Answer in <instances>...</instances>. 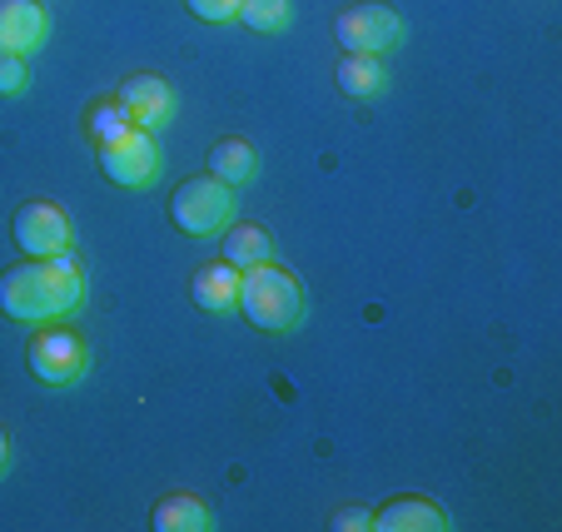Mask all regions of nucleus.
I'll use <instances>...</instances> for the list:
<instances>
[{
  "instance_id": "19",
  "label": "nucleus",
  "mask_w": 562,
  "mask_h": 532,
  "mask_svg": "<svg viewBox=\"0 0 562 532\" xmlns=\"http://www.w3.org/2000/svg\"><path fill=\"white\" fill-rule=\"evenodd\" d=\"M184 11L194 15V21H210V25H224L239 15V0H184Z\"/></svg>"
},
{
  "instance_id": "11",
  "label": "nucleus",
  "mask_w": 562,
  "mask_h": 532,
  "mask_svg": "<svg viewBox=\"0 0 562 532\" xmlns=\"http://www.w3.org/2000/svg\"><path fill=\"white\" fill-rule=\"evenodd\" d=\"M190 294L204 314H234L239 309V269L224 264V259H210V264L194 269Z\"/></svg>"
},
{
  "instance_id": "20",
  "label": "nucleus",
  "mask_w": 562,
  "mask_h": 532,
  "mask_svg": "<svg viewBox=\"0 0 562 532\" xmlns=\"http://www.w3.org/2000/svg\"><path fill=\"white\" fill-rule=\"evenodd\" d=\"M329 528H334V532H359V528H373V512H369V508H344L339 518L329 522Z\"/></svg>"
},
{
  "instance_id": "12",
  "label": "nucleus",
  "mask_w": 562,
  "mask_h": 532,
  "mask_svg": "<svg viewBox=\"0 0 562 532\" xmlns=\"http://www.w3.org/2000/svg\"><path fill=\"white\" fill-rule=\"evenodd\" d=\"M149 528H155V532H210L214 528V512H210V502L194 498V493H170V498L155 502Z\"/></svg>"
},
{
  "instance_id": "10",
  "label": "nucleus",
  "mask_w": 562,
  "mask_h": 532,
  "mask_svg": "<svg viewBox=\"0 0 562 532\" xmlns=\"http://www.w3.org/2000/svg\"><path fill=\"white\" fill-rule=\"evenodd\" d=\"M373 528L379 532H448L453 518L428 498H393L373 512Z\"/></svg>"
},
{
  "instance_id": "6",
  "label": "nucleus",
  "mask_w": 562,
  "mask_h": 532,
  "mask_svg": "<svg viewBox=\"0 0 562 532\" xmlns=\"http://www.w3.org/2000/svg\"><path fill=\"white\" fill-rule=\"evenodd\" d=\"M11 239L25 259H55V254H70V214L60 210L55 200H25L11 219Z\"/></svg>"
},
{
  "instance_id": "5",
  "label": "nucleus",
  "mask_w": 562,
  "mask_h": 532,
  "mask_svg": "<svg viewBox=\"0 0 562 532\" xmlns=\"http://www.w3.org/2000/svg\"><path fill=\"white\" fill-rule=\"evenodd\" d=\"M25 369H31L35 384H50V388H65L75 378H86L90 369V349L86 339L65 324H41L35 339L25 343Z\"/></svg>"
},
{
  "instance_id": "3",
  "label": "nucleus",
  "mask_w": 562,
  "mask_h": 532,
  "mask_svg": "<svg viewBox=\"0 0 562 532\" xmlns=\"http://www.w3.org/2000/svg\"><path fill=\"white\" fill-rule=\"evenodd\" d=\"M170 219L194 239L224 235L229 219H234V190L224 180H214L210 170L190 174V180H180L175 184V194H170Z\"/></svg>"
},
{
  "instance_id": "1",
  "label": "nucleus",
  "mask_w": 562,
  "mask_h": 532,
  "mask_svg": "<svg viewBox=\"0 0 562 532\" xmlns=\"http://www.w3.org/2000/svg\"><path fill=\"white\" fill-rule=\"evenodd\" d=\"M80 298H86V269L70 254L21 259V264L0 269V314L15 324L65 319L80 309Z\"/></svg>"
},
{
  "instance_id": "13",
  "label": "nucleus",
  "mask_w": 562,
  "mask_h": 532,
  "mask_svg": "<svg viewBox=\"0 0 562 532\" xmlns=\"http://www.w3.org/2000/svg\"><path fill=\"white\" fill-rule=\"evenodd\" d=\"M210 174L214 180H224L229 190H245V184L259 174V149L249 145V139H239V135L220 139V145L210 149Z\"/></svg>"
},
{
  "instance_id": "2",
  "label": "nucleus",
  "mask_w": 562,
  "mask_h": 532,
  "mask_svg": "<svg viewBox=\"0 0 562 532\" xmlns=\"http://www.w3.org/2000/svg\"><path fill=\"white\" fill-rule=\"evenodd\" d=\"M245 324H255L259 333H294L304 319V288L284 264L265 259L255 269H239V309Z\"/></svg>"
},
{
  "instance_id": "18",
  "label": "nucleus",
  "mask_w": 562,
  "mask_h": 532,
  "mask_svg": "<svg viewBox=\"0 0 562 532\" xmlns=\"http://www.w3.org/2000/svg\"><path fill=\"white\" fill-rule=\"evenodd\" d=\"M25 86H31L25 55H5V50H0V95H21Z\"/></svg>"
},
{
  "instance_id": "8",
  "label": "nucleus",
  "mask_w": 562,
  "mask_h": 532,
  "mask_svg": "<svg viewBox=\"0 0 562 532\" xmlns=\"http://www.w3.org/2000/svg\"><path fill=\"white\" fill-rule=\"evenodd\" d=\"M115 95L135 129H165L175 120V90L165 75H130Z\"/></svg>"
},
{
  "instance_id": "4",
  "label": "nucleus",
  "mask_w": 562,
  "mask_h": 532,
  "mask_svg": "<svg viewBox=\"0 0 562 532\" xmlns=\"http://www.w3.org/2000/svg\"><path fill=\"white\" fill-rule=\"evenodd\" d=\"M334 41L344 55H389L404 45V15L383 0H353L334 15Z\"/></svg>"
},
{
  "instance_id": "9",
  "label": "nucleus",
  "mask_w": 562,
  "mask_h": 532,
  "mask_svg": "<svg viewBox=\"0 0 562 532\" xmlns=\"http://www.w3.org/2000/svg\"><path fill=\"white\" fill-rule=\"evenodd\" d=\"M50 35V15L41 0H0V50L5 55H31Z\"/></svg>"
},
{
  "instance_id": "21",
  "label": "nucleus",
  "mask_w": 562,
  "mask_h": 532,
  "mask_svg": "<svg viewBox=\"0 0 562 532\" xmlns=\"http://www.w3.org/2000/svg\"><path fill=\"white\" fill-rule=\"evenodd\" d=\"M11 459H15V448H11V428H0V478H5Z\"/></svg>"
},
{
  "instance_id": "15",
  "label": "nucleus",
  "mask_w": 562,
  "mask_h": 532,
  "mask_svg": "<svg viewBox=\"0 0 562 532\" xmlns=\"http://www.w3.org/2000/svg\"><path fill=\"white\" fill-rule=\"evenodd\" d=\"M274 254V239H269V229L265 224H229L224 229V249H220V259L224 264H234V269H255V264H265V259Z\"/></svg>"
},
{
  "instance_id": "7",
  "label": "nucleus",
  "mask_w": 562,
  "mask_h": 532,
  "mask_svg": "<svg viewBox=\"0 0 562 532\" xmlns=\"http://www.w3.org/2000/svg\"><path fill=\"white\" fill-rule=\"evenodd\" d=\"M100 155V174H105L115 190H149L159 174V149L149 139V129H125L120 139L95 149Z\"/></svg>"
},
{
  "instance_id": "17",
  "label": "nucleus",
  "mask_w": 562,
  "mask_h": 532,
  "mask_svg": "<svg viewBox=\"0 0 562 532\" xmlns=\"http://www.w3.org/2000/svg\"><path fill=\"white\" fill-rule=\"evenodd\" d=\"M234 21L259 35H279L294 21V0H239V15H234Z\"/></svg>"
},
{
  "instance_id": "14",
  "label": "nucleus",
  "mask_w": 562,
  "mask_h": 532,
  "mask_svg": "<svg viewBox=\"0 0 562 532\" xmlns=\"http://www.w3.org/2000/svg\"><path fill=\"white\" fill-rule=\"evenodd\" d=\"M339 90L349 100H379L389 90V70H383V55H344L339 70H334Z\"/></svg>"
},
{
  "instance_id": "16",
  "label": "nucleus",
  "mask_w": 562,
  "mask_h": 532,
  "mask_svg": "<svg viewBox=\"0 0 562 532\" xmlns=\"http://www.w3.org/2000/svg\"><path fill=\"white\" fill-rule=\"evenodd\" d=\"M86 139L90 145H110V139H120L125 135V129H135L130 125V115H125V105H120V95H100V100H90L86 105Z\"/></svg>"
}]
</instances>
